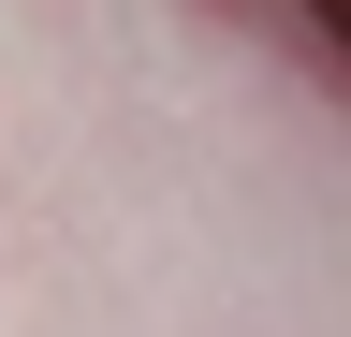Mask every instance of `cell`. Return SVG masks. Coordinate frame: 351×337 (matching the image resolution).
Segmentation results:
<instances>
[{"label": "cell", "mask_w": 351, "mask_h": 337, "mask_svg": "<svg viewBox=\"0 0 351 337\" xmlns=\"http://www.w3.org/2000/svg\"><path fill=\"white\" fill-rule=\"evenodd\" d=\"M219 30H249V45H278L293 73H322V89L351 103V0H205Z\"/></svg>", "instance_id": "cell-1"}]
</instances>
